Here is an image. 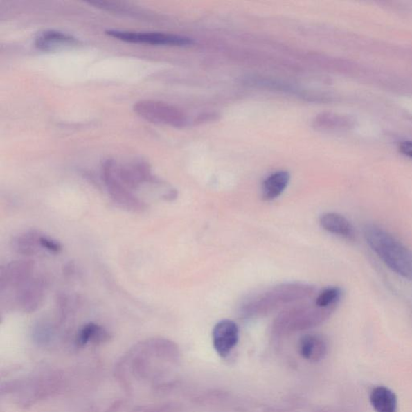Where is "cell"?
I'll return each mask as SVG.
<instances>
[{"label":"cell","instance_id":"obj_1","mask_svg":"<svg viewBox=\"0 0 412 412\" xmlns=\"http://www.w3.org/2000/svg\"><path fill=\"white\" fill-rule=\"evenodd\" d=\"M178 357L174 342L154 337L138 342L122 357L116 367V375L127 389L135 384H155L161 376V361H173Z\"/></svg>","mask_w":412,"mask_h":412},{"label":"cell","instance_id":"obj_2","mask_svg":"<svg viewBox=\"0 0 412 412\" xmlns=\"http://www.w3.org/2000/svg\"><path fill=\"white\" fill-rule=\"evenodd\" d=\"M364 236L367 244L392 271L412 281V252L408 247L379 226L366 225Z\"/></svg>","mask_w":412,"mask_h":412},{"label":"cell","instance_id":"obj_3","mask_svg":"<svg viewBox=\"0 0 412 412\" xmlns=\"http://www.w3.org/2000/svg\"><path fill=\"white\" fill-rule=\"evenodd\" d=\"M315 291L314 286L303 283H289L273 287L248 300L242 306L241 314L247 317L269 314L280 307L307 299L314 295Z\"/></svg>","mask_w":412,"mask_h":412},{"label":"cell","instance_id":"obj_4","mask_svg":"<svg viewBox=\"0 0 412 412\" xmlns=\"http://www.w3.org/2000/svg\"><path fill=\"white\" fill-rule=\"evenodd\" d=\"M334 311V309H324L316 304L292 307L278 316L273 329L280 334L311 329L324 323Z\"/></svg>","mask_w":412,"mask_h":412},{"label":"cell","instance_id":"obj_5","mask_svg":"<svg viewBox=\"0 0 412 412\" xmlns=\"http://www.w3.org/2000/svg\"><path fill=\"white\" fill-rule=\"evenodd\" d=\"M108 36L128 43L152 44V46H186L193 43L191 38L180 35L151 33L120 31L107 30Z\"/></svg>","mask_w":412,"mask_h":412},{"label":"cell","instance_id":"obj_6","mask_svg":"<svg viewBox=\"0 0 412 412\" xmlns=\"http://www.w3.org/2000/svg\"><path fill=\"white\" fill-rule=\"evenodd\" d=\"M134 111L138 116L154 123L177 125L181 121L174 108L161 102L142 100L135 104Z\"/></svg>","mask_w":412,"mask_h":412},{"label":"cell","instance_id":"obj_7","mask_svg":"<svg viewBox=\"0 0 412 412\" xmlns=\"http://www.w3.org/2000/svg\"><path fill=\"white\" fill-rule=\"evenodd\" d=\"M240 332L234 321L231 320H222L213 328V347L222 357H225L231 354V352L236 346Z\"/></svg>","mask_w":412,"mask_h":412},{"label":"cell","instance_id":"obj_8","mask_svg":"<svg viewBox=\"0 0 412 412\" xmlns=\"http://www.w3.org/2000/svg\"><path fill=\"white\" fill-rule=\"evenodd\" d=\"M33 264L26 260H17L1 268L0 286L3 287H19L31 280L33 274Z\"/></svg>","mask_w":412,"mask_h":412},{"label":"cell","instance_id":"obj_9","mask_svg":"<svg viewBox=\"0 0 412 412\" xmlns=\"http://www.w3.org/2000/svg\"><path fill=\"white\" fill-rule=\"evenodd\" d=\"M44 295V282L32 278L19 287L16 297L17 306L24 312H33L41 305Z\"/></svg>","mask_w":412,"mask_h":412},{"label":"cell","instance_id":"obj_10","mask_svg":"<svg viewBox=\"0 0 412 412\" xmlns=\"http://www.w3.org/2000/svg\"><path fill=\"white\" fill-rule=\"evenodd\" d=\"M320 224L330 234L354 241L356 238L355 227L344 216L337 213H325L320 218Z\"/></svg>","mask_w":412,"mask_h":412},{"label":"cell","instance_id":"obj_11","mask_svg":"<svg viewBox=\"0 0 412 412\" xmlns=\"http://www.w3.org/2000/svg\"><path fill=\"white\" fill-rule=\"evenodd\" d=\"M78 41L71 35L57 30H46L39 33L35 41L36 47L42 51H52L59 48L74 46Z\"/></svg>","mask_w":412,"mask_h":412},{"label":"cell","instance_id":"obj_12","mask_svg":"<svg viewBox=\"0 0 412 412\" xmlns=\"http://www.w3.org/2000/svg\"><path fill=\"white\" fill-rule=\"evenodd\" d=\"M299 352L307 361H319L327 354V344L323 337L319 335L307 334L300 340Z\"/></svg>","mask_w":412,"mask_h":412},{"label":"cell","instance_id":"obj_13","mask_svg":"<svg viewBox=\"0 0 412 412\" xmlns=\"http://www.w3.org/2000/svg\"><path fill=\"white\" fill-rule=\"evenodd\" d=\"M290 181L289 173L285 171H279L272 173L262 183V197L264 200L269 201L279 197Z\"/></svg>","mask_w":412,"mask_h":412},{"label":"cell","instance_id":"obj_14","mask_svg":"<svg viewBox=\"0 0 412 412\" xmlns=\"http://www.w3.org/2000/svg\"><path fill=\"white\" fill-rule=\"evenodd\" d=\"M370 400L376 412H397L398 400L388 387L379 386L372 390Z\"/></svg>","mask_w":412,"mask_h":412},{"label":"cell","instance_id":"obj_15","mask_svg":"<svg viewBox=\"0 0 412 412\" xmlns=\"http://www.w3.org/2000/svg\"><path fill=\"white\" fill-rule=\"evenodd\" d=\"M110 339V334L103 327L88 323L78 332L75 344L78 347L85 346L89 343L99 345L105 343Z\"/></svg>","mask_w":412,"mask_h":412},{"label":"cell","instance_id":"obj_16","mask_svg":"<svg viewBox=\"0 0 412 412\" xmlns=\"http://www.w3.org/2000/svg\"><path fill=\"white\" fill-rule=\"evenodd\" d=\"M41 234L37 231H28L15 238L13 248L19 254L31 256L39 249Z\"/></svg>","mask_w":412,"mask_h":412},{"label":"cell","instance_id":"obj_17","mask_svg":"<svg viewBox=\"0 0 412 412\" xmlns=\"http://www.w3.org/2000/svg\"><path fill=\"white\" fill-rule=\"evenodd\" d=\"M342 292L337 287H327L317 295L315 304L324 309L336 310L341 299Z\"/></svg>","mask_w":412,"mask_h":412},{"label":"cell","instance_id":"obj_18","mask_svg":"<svg viewBox=\"0 0 412 412\" xmlns=\"http://www.w3.org/2000/svg\"><path fill=\"white\" fill-rule=\"evenodd\" d=\"M39 247L44 250L53 253H59L62 250L61 243L43 235L39 237Z\"/></svg>","mask_w":412,"mask_h":412},{"label":"cell","instance_id":"obj_19","mask_svg":"<svg viewBox=\"0 0 412 412\" xmlns=\"http://www.w3.org/2000/svg\"><path fill=\"white\" fill-rule=\"evenodd\" d=\"M399 150L404 156L412 158V142L405 141L401 143L399 146Z\"/></svg>","mask_w":412,"mask_h":412}]
</instances>
